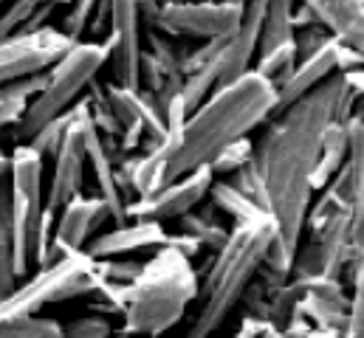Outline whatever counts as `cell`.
I'll return each instance as SVG.
<instances>
[{
    "label": "cell",
    "instance_id": "obj_1",
    "mask_svg": "<svg viewBox=\"0 0 364 338\" xmlns=\"http://www.w3.org/2000/svg\"><path fill=\"white\" fill-rule=\"evenodd\" d=\"M345 87L348 82L342 74L331 77L314 93L277 113L255 144V161L266 172L269 183V214L279 229V237L274 240L272 251L257 273V279L269 290H277L291 279L308 212L316 195L314 172L322 153V133L336 119Z\"/></svg>",
    "mask_w": 364,
    "mask_h": 338
},
{
    "label": "cell",
    "instance_id": "obj_2",
    "mask_svg": "<svg viewBox=\"0 0 364 338\" xmlns=\"http://www.w3.org/2000/svg\"><path fill=\"white\" fill-rule=\"evenodd\" d=\"M277 113V87L255 68L232 84L218 87L183 121L181 133L167 136V183L212 161Z\"/></svg>",
    "mask_w": 364,
    "mask_h": 338
},
{
    "label": "cell",
    "instance_id": "obj_3",
    "mask_svg": "<svg viewBox=\"0 0 364 338\" xmlns=\"http://www.w3.org/2000/svg\"><path fill=\"white\" fill-rule=\"evenodd\" d=\"M277 237L279 229L272 214L232 226L229 240L209 259L198 296L200 307L183 338H209L226 325V319L235 313V307L257 279Z\"/></svg>",
    "mask_w": 364,
    "mask_h": 338
},
{
    "label": "cell",
    "instance_id": "obj_4",
    "mask_svg": "<svg viewBox=\"0 0 364 338\" xmlns=\"http://www.w3.org/2000/svg\"><path fill=\"white\" fill-rule=\"evenodd\" d=\"M200 296V276L189 256L161 246L144 259L141 273L127 288V307L119 333L133 338H161L181 325L189 305Z\"/></svg>",
    "mask_w": 364,
    "mask_h": 338
},
{
    "label": "cell",
    "instance_id": "obj_5",
    "mask_svg": "<svg viewBox=\"0 0 364 338\" xmlns=\"http://www.w3.org/2000/svg\"><path fill=\"white\" fill-rule=\"evenodd\" d=\"M9 195L17 237V265L23 279L31 268L48 262L54 231V212L48 209L46 197V158L28 144H17L9 156Z\"/></svg>",
    "mask_w": 364,
    "mask_h": 338
},
{
    "label": "cell",
    "instance_id": "obj_6",
    "mask_svg": "<svg viewBox=\"0 0 364 338\" xmlns=\"http://www.w3.org/2000/svg\"><path fill=\"white\" fill-rule=\"evenodd\" d=\"M107 65V48L99 40H82L71 45L51 68H48V82L40 90V96L28 104L26 116L14 127V138L20 144L31 141L48 121L60 119L68 113L82 93L91 87V82L99 77V71Z\"/></svg>",
    "mask_w": 364,
    "mask_h": 338
},
{
    "label": "cell",
    "instance_id": "obj_7",
    "mask_svg": "<svg viewBox=\"0 0 364 338\" xmlns=\"http://www.w3.org/2000/svg\"><path fill=\"white\" fill-rule=\"evenodd\" d=\"M96 282V259L88 251L51 256L46 265L34 268V273L23 276L11 293L0 299V322L17 316H37L46 305L88 296Z\"/></svg>",
    "mask_w": 364,
    "mask_h": 338
},
{
    "label": "cell",
    "instance_id": "obj_8",
    "mask_svg": "<svg viewBox=\"0 0 364 338\" xmlns=\"http://www.w3.org/2000/svg\"><path fill=\"white\" fill-rule=\"evenodd\" d=\"M243 6L229 0H173L153 20L150 28L170 37H195L203 43L232 40L240 28Z\"/></svg>",
    "mask_w": 364,
    "mask_h": 338
},
{
    "label": "cell",
    "instance_id": "obj_9",
    "mask_svg": "<svg viewBox=\"0 0 364 338\" xmlns=\"http://www.w3.org/2000/svg\"><path fill=\"white\" fill-rule=\"evenodd\" d=\"M141 3L139 0H110L107 48L110 82L122 87H141Z\"/></svg>",
    "mask_w": 364,
    "mask_h": 338
},
{
    "label": "cell",
    "instance_id": "obj_10",
    "mask_svg": "<svg viewBox=\"0 0 364 338\" xmlns=\"http://www.w3.org/2000/svg\"><path fill=\"white\" fill-rule=\"evenodd\" d=\"M71 45L63 28H37V31H14L0 40V87L17 77L48 71Z\"/></svg>",
    "mask_w": 364,
    "mask_h": 338
},
{
    "label": "cell",
    "instance_id": "obj_11",
    "mask_svg": "<svg viewBox=\"0 0 364 338\" xmlns=\"http://www.w3.org/2000/svg\"><path fill=\"white\" fill-rule=\"evenodd\" d=\"M215 183V172L212 167H200L183 178H176L170 183H164L159 192H153L150 197H136L127 203V220H178L186 212L198 209L206 197L209 189Z\"/></svg>",
    "mask_w": 364,
    "mask_h": 338
},
{
    "label": "cell",
    "instance_id": "obj_12",
    "mask_svg": "<svg viewBox=\"0 0 364 338\" xmlns=\"http://www.w3.org/2000/svg\"><path fill=\"white\" fill-rule=\"evenodd\" d=\"M91 113H85L63 138L57 156H54V169H51V183H48V209L57 214L65 203L82 195L85 186V169H88V147H85V124Z\"/></svg>",
    "mask_w": 364,
    "mask_h": 338
},
{
    "label": "cell",
    "instance_id": "obj_13",
    "mask_svg": "<svg viewBox=\"0 0 364 338\" xmlns=\"http://www.w3.org/2000/svg\"><path fill=\"white\" fill-rule=\"evenodd\" d=\"M110 220L107 206L102 203L99 195H80L71 203H65L57 212V223L51 231V246H48V259L60 256V254L85 251L93 234Z\"/></svg>",
    "mask_w": 364,
    "mask_h": 338
},
{
    "label": "cell",
    "instance_id": "obj_14",
    "mask_svg": "<svg viewBox=\"0 0 364 338\" xmlns=\"http://www.w3.org/2000/svg\"><path fill=\"white\" fill-rule=\"evenodd\" d=\"M113 138H105L93 121L88 119L85 124V147H88V169L93 172V186H96V195L102 197V203L107 206L110 212V220L116 226L127 223V195L122 189V180H119V158L113 156Z\"/></svg>",
    "mask_w": 364,
    "mask_h": 338
},
{
    "label": "cell",
    "instance_id": "obj_15",
    "mask_svg": "<svg viewBox=\"0 0 364 338\" xmlns=\"http://www.w3.org/2000/svg\"><path fill=\"white\" fill-rule=\"evenodd\" d=\"M266 9H269V0H249L243 6L240 28L223 48L218 87L232 84L255 68V60L260 51V37H263V23H266Z\"/></svg>",
    "mask_w": 364,
    "mask_h": 338
},
{
    "label": "cell",
    "instance_id": "obj_16",
    "mask_svg": "<svg viewBox=\"0 0 364 338\" xmlns=\"http://www.w3.org/2000/svg\"><path fill=\"white\" fill-rule=\"evenodd\" d=\"M305 296L302 310L314 322L316 330H333L345 336L350 316V293H345L342 279L336 276H308L302 279Z\"/></svg>",
    "mask_w": 364,
    "mask_h": 338
},
{
    "label": "cell",
    "instance_id": "obj_17",
    "mask_svg": "<svg viewBox=\"0 0 364 338\" xmlns=\"http://www.w3.org/2000/svg\"><path fill=\"white\" fill-rule=\"evenodd\" d=\"M311 237H314L311 246L319 256L322 276H336V279H342L345 273L350 276L356 265V249L350 237V209H342L333 217H328L319 229L311 231Z\"/></svg>",
    "mask_w": 364,
    "mask_h": 338
},
{
    "label": "cell",
    "instance_id": "obj_18",
    "mask_svg": "<svg viewBox=\"0 0 364 338\" xmlns=\"http://www.w3.org/2000/svg\"><path fill=\"white\" fill-rule=\"evenodd\" d=\"M339 51H342V43L333 37L319 51H314L311 57L299 60L296 68H294V74H291V80L277 90V113H282L285 107L296 104L299 99H305L308 93H314L322 82H328L331 77H336L339 74Z\"/></svg>",
    "mask_w": 364,
    "mask_h": 338
},
{
    "label": "cell",
    "instance_id": "obj_19",
    "mask_svg": "<svg viewBox=\"0 0 364 338\" xmlns=\"http://www.w3.org/2000/svg\"><path fill=\"white\" fill-rule=\"evenodd\" d=\"M167 231L159 220H127L110 231H99L93 234L85 251L93 259H107V256H130L136 251H147V249H161L167 246Z\"/></svg>",
    "mask_w": 364,
    "mask_h": 338
},
{
    "label": "cell",
    "instance_id": "obj_20",
    "mask_svg": "<svg viewBox=\"0 0 364 338\" xmlns=\"http://www.w3.org/2000/svg\"><path fill=\"white\" fill-rule=\"evenodd\" d=\"M342 45L364 51V0H299Z\"/></svg>",
    "mask_w": 364,
    "mask_h": 338
},
{
    "label": "cell",
    "instance_id": "obj_21",
    "mask_svg": "<svg viewBox=\"0 0 364 338\" xmlns=\"http://www.w3.org/2000/svg\"><path fill=\"white\" fill-rule=\"evenodd\" d=\"M348 153H350V127L348 121L333 119L322 133V153H319V164L314 172V192H322L336 178V172L348 161Z\"/></svg>",
    "mask_w": 364,
    "mask_h": 338
},
{
    "label": "cell",
    "instance_id": "obj_22",
    "mask_svg": "<svg viewBox=\"0 0 364 338\" xmlns=\"http://www.w3.org/2000/svg\"><path fill=\"white\" fill-rule=\"evenodd\" d=\"M20 282L17 265V237H14V217H11V195L9 178L0 183V299L11 293Z\"/></svg>",
    "mask_w": 364,
    "mask_h": 338
},
{
    "label": "cell",
    "instance_id": "obj_23",
    "mask_svg": "<svg viewBox=\"0 0 364 338\" xmlns=\"http://www.w3.org/2000/svg\"><path fill=\"white\" fill-rule=\"evenodd\" d=\"M209 200H212V209H218L220 214H226L235 226L237 223H252V220L269 214L255 200H249L240 189H235L229 180H215L212 189H209Z\"/></svg>",
    "mask_w": 364,
    "mask_h": 338
},
{
    "label": "cell",
    "instance_id": "obj_24",
    "mask_svg": "<svg viewBox=\"0 0 364 338\" xmlns=\"http://www.w3.org/2000/svg\"><path fill=\"white\" fill-rule=\"evenodd\" d=\"M294 11H296V0H269L257 57L285 45V43H294V34H296L294 31Z\"/></svg>",
    "mask_w": 364,
    "mask_h": 338
},
{
    "label": "cell",
    "instance_id": "obj_25",
    "mask_svg": "<svg viewBox=\"0 0 364 338\" xmlns=\"http://www.w3.org/2000/svg\"><path fill=\"white\" fill-rule=\"evenodd\" d=\"M178 231L186 234V237H192V240H198L203 249H209V251L215 254L226 240H229V231H232V229H226L212 212L192 209V212H186L183 217H178Z\"/></svg>",
    "mask_w": 364,
    "mask_h": 338
},
{
    "label": "cell",
    "instance_id": "obj_26",
    "mask_svg": "<svg viewBox=\"0 0 364 338\" xmlns=\"http://www.w3.org/2000/svg\"><path fill=\"white\" fill-rule=\"evenodd\" d=\"M296 62H299L296 43H285V45H279V48H274V51L260 54V57L255 60V71H257L263 80H269V82L279 90L282 84L291 80Z\"/></svg>",
    "mask_w": 364,
    "mask_h": 338
},
{
    "label": "cell",
    "instance_id": "obj_27",
    "mask_svg": "<svg viewBox=\"0 0 364 338\" xmlns=\"http://www.w3.org/2000/svg\"><path fill=\"white\" fill-rule=\"evenodd\" d=\"M0 338H63V325L48 316H17L0 322Z\"/></svg>",
    "mask_w": 364,
    "mask_h": 338
},
{
    "label": "cell",
    "instance_id": "obj_28",
    "mask_svg": "<svg viewBox=\"0 0 364 338\" xmlns=\"http://www.w3.org/2000/svg\"><path fill=\"white\" fill-rule=\"evenodd\" d=\"M127 288L130 285H116V282H107V279H102L99 276V282H96V288H93L91 293H88V307H91V313H102V316H124V307H127Z\"/></svg>",
    "mask_w": 364,
    "mask_h": 338
},
{
    "label": "cell",
    "instance_id": "obj_29",
    "mask_svg": "<svg viewBox=\"0 0 364 338\" xmlns=\"http://www.w3.org/2000/svg\"><path fill=\"white\" fill-rule=\"evenodd\" d=\"M235 189H240L249 200H255L260 209L269 212V183H266V172L260 169L257 161H249L246 167H240L237 172H232L226 178Z\"/></svg>",
    "mask_w": 364,
    "mask_h": 338
},
{
    "label": "cell",
    "instance_id": "obj_30",
    "mask_svg": "<svg viewBox=\"0 0 364 338\" xmlns=\"http://www.w3.org/2000/svg\"><path fill=\"white\" fill-rule=\"evenodd\" d=\"M345 338H364V251L350 271V316Z\"/></svg>",
    "mask_w": 364,
    "mask_h": 338
},
{
    "label": "cell",
    "instance_id": "obj_31",
    "mask_svg": "<svg viewBox=\"0 0 364 338\" xmlns=\"http://www.w3.org/2000/svg\"><path fill=\"white\" fill-rule=\"evenodd\" d=\"M99 6H102V0H74L68 6V14H65V20H63L60 28H63V34L71 43H82L85 40V34L91 31L93 17H96Z\"/></svg>",
    "mask_w": 364,
    "mask_h": 338
},
{
    "label": "cell",
    "instance_id": "obj_32",
    "mask_svg": "<svg viewBox=\"0 0 364 338\" xmlns=\"http://www.w3.org/2000/svg\"><path fill=\"white\" fill-rule=\"evenodd\" d=\"M119 327H113L110 316L85 313L63 325V338H116Z\"/></svg>",
    "mask_w": 364,
    "mask_h": 338
},
{
    "label": "cell",
    "instance_id": "obj_33",
    "mask_svg": "<svg viewBox=\"0 0 364 338\" xmlns=\"http://www.w3.org/2000/svg\"><path fill=\"white\" fill-rule=\"evenodd\" d=\"M43 6H54V0H9L3 6V11H0V40H6L14 31H20L28 23V17L34 11H40Z\"/></svg>",
    "mask_w": 364,
    "mask_h": 338
},
{
    "label": "cell",
    "instance_id": "obj_34",
    "mask_svg": "<svg viewBox=\"0 0 364 338\" xmlns=\"http://www.w3.org/2000/svg\"><path fill=\"white\" fill-rule=\"evenodd\" d=\"M144 262L130 259V256H107V259H96V273L107 282L116 285H133L136 276L141 273Z\"/></svg>",
    "mask_w": 364,
    "mask_h": 338
},
{
    "label": "cell",
    "instance_id": "obj_35",
    "mask_svg": "<svg viewBox=\"0 0 364 338\" xmlns=\"http://www.w3.org/2000/svg\"><path fill=\"white\" fill-rule=\"evenodd\" d=\"M249 161H255V144H252L249 138H240V141H235L232 147H226V150L212 161V172L229 178L232 172H237L240 167H246Z\"/></svg>",
    "mask_w": 364,
    "mask_h": 338
},
{
    "label": "cell",
    "instance_id": "obj_36",
    "mask_svg": "<svg viewBox=\"0 0 364 338\" xmlns=\"http://www.w3.org/2000/svg\"><path fill=\"white\" fill-rule=\"evenodd\" d=\"M333 40V34L328 31V28H322V26H314V28H302V31H296L294 34V43H296V54H299V60H305V57H311L314 51H319L325 43H331Z\"/></svg>",
    "mask_w": 364,
    "mask_h": 338
},
{
    "label": "cell",
    "instance_id": "obj_37",
    "mask_svg": "<svg viewBox=\"0 0 364 338\" xmlns=\"http://www.w3.org/2000/svg\"><path fill=\"white\" fill-rule=\"evenodd\" d=\"M319 26L316 14L305 6V3H296V11H294V31H302V28H314Z\"/></svg>",
    "mask_w": 364,
    "mask_h": 338
},
{
    "label": "cell",
    "instance_id": "obj_38",
    "mask_svg": "<svg viewBox=\"0 0 364 338\" xmlns=\"http://www.w3.org/2000/svg\"><path fill=\"white\" fill-rule=\"evenodd\" d=\"M342 77H345V82L350 84V90H353L359 99H364V68L350 71V74H342Z\"/></svg>",
    "mask_w": 364,
    "mask_h": 338
},
{
    "label": "cell",
    "instance_id": "obj_39",
    "mask_svg": "<svg viewBox=\"0 0 364 338\" xmlns=\"http://www.w3.org/2000/svg\"><path fill=\"white\" fill-rule=\"evenodd\" d=\"M257 338H288V333H285V330H279V327H274V325H266Z\"/></svg>",
    "mask_w": 364,
    "mask_h": 338
},
{
    "label": "cell",
    "instance_id": "obj_40",
    "mask_svg": "<svg viewBox=\"0 0 364 338\" xmlns=\"http://www.w3.org/2000/svg\"><path fill=\"white\" fill-rule=\"evenodd\" d=\"M6 178H9V156L0 158V183H3Z\"/></svg>",
    "mask_w": 364,
    "mask_h": 338
},
{
    "label": "cell",
    "instance_id": "obj_41",
    "mask_svg": "<svg viewBox=\"0 0 364 338\" xmlns=\"http://www.w3.org/2000/svg\"><path fill=\"white\" fill-rule=\"evenodd\" d=\"M0 158H3V127H0Z\"/></svg>",
    "mask_w": 364,
    "mask_h": 338
},
{
    "label": "cell",
    "instance_id": "obj_42",
    "mask_svg": "<svg viewBox=\"0 0 364 338\" xmlns=\"http://www.w3.org/2000/svg\"><path fill=\"white\" fill-rule=\"evenodd\" d=\"M229 3H237V6H246L249 0H229Z\"/></svg>",
    "mask_w": 364,
    "mask_h": 338
},
{
    "label": "cell",
    "instance_id": "obj_43",
    "mask_svg": "<svg viewBox=\"0 0 364 338\" xmlns=\"http://www.w3.org/2000/svg\"><path fill=\"white\" fill-rule=\"evenodd\" d=\"M0 121H3V104H0ZM0 127H3V124H0Z\"/></svg>",
    "mask_w": 364,
    "mask_h": 338
},
{
    "label": "cell",
    "instance_id": "obj_44",
    "mask_svg": "<svg viewBox=\"0 0 364 338\" xmlns=\"http://www.w3.org/2000/svg\"><path fill=\"white\" fill-rule=\"evenodd\" d=\"M3 3H9V0H0V6H3Z\"/></svg>",
    "mask_w": 364,
    "mask_h": 338
}]
</instances>
